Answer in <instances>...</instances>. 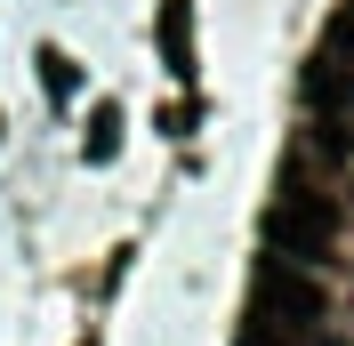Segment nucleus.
Returning <instances> with one entry per match:
<instances>
[{"label": "nucleus", "mask_w": 354, "mask_h": 346, "mask_svg": "<svg viewBox=\"0 0 354 346\" xmlns=\"http://www.w3.org/2000/svg\"><path fill=\"white\" fill-rule=\"evenodd\" d=\"M330 234H338V201L314 194L306 177H282V194H274V210H266V242H274V258L314 266L322 250H330Z\"/></svg>", "instance_id": "obj_2"}, {"label": "nucleus", "mask_w": 354, "mask_h": 346, "mask_svg": "<svg viewBox=\"0 0 354 346\" xmlns=\"http://www.w3.org/2000/svg\"><path fill=\"white\" fill-rule=\"evenodd\" d=\"M81 153H88V161H113V153H121V105H97V113H88Z\"/></svg>", "instance_id": "obj_6"}, {"label": "nucleus", "mask_w": 354, "mask_h": 346, "mask_svg": "<svg viewBox=\"0 0 354 346\" xmlns=\"http://www.w3.org/2000/svg\"><path fill=\"white\" fill-rule=\"evenodd\" d=\"M322 338V290L298 258H266L250 282V322L242 346H314Z\"/></svg>", "instance_id": "obj_1"}, {"label": "nucleus", "mask_w": 354, "mask_h": 346, "mask_svg": "<svg viewBox=\"0 0 354 346\" xmlns=\"http://www.w3.org/2000/svg\"><path fill=\"white\" fill-rule=\"evenodd\" d=\"M41 89L57 97V105H73V97H81V65H73L65 48H41Z\"/></svg>", "instance_id": "obj_5"}, {"label": "nucleus", "mask_w": 354, "mask_h": 346, "mask_svg": "<svg viewBox=\"0 0 354 346\" xmlns=\"http://www.w3.org/2000/svg\"><path fill=\"white\" fill-rule=\"evenodd\" d=\"M153 41H161V65H169L177 81H185V73H194V8H185V0H161Z\"/></svg>", "instance_id": "obj_4"}, {"label": "nucleus", "mask_w": 354, "mask_h": 346, "mask_svg": "<svg viewBox=\"0 0 354 346\" xmlns=\"http://www.w3.org/2000/svg\"><path fill=\"white\" fill-rule=\"evenodd\" d=\"M306 105H314V129H322V153H346L354 145V57L322 41V57L306 65Z\"/></svg>", "instance_id": "obj_3"}]
</instances>
